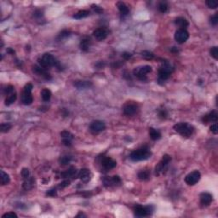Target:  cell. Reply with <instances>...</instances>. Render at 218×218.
I'll return each mask as SVG.
<instances>
[{"instance_id":"1","label":"cell","mask_w":218,"mask_h":218,"mask_svg":"<svg viewBox=\"0 0 218 218\" xmlns=\"http://www.w3.org/2000/svg\"><path fill=\"white\" fill-rule=\"evenodd\" d=\"M38 62H39V66L44 69H47L51 67H55L58 69H61V64L59 61L50 53L44 54L41 58L38 60Z\"/></svg>"},{"instance_id":"2","label":"cell","mask_w":218,"mask_h":218,"mask_svg":"<svg viewBox=\"0 0 218 218\" xmlns=\"http://www.w3.org/2000/svg\"><path fill=\"white\" fill-rule=\"evenodd\" d=\"M152 156V153L147 147H142L138 148L136 150H134L130 155V158L132 161L138 162L142 160H147L150 159Z\"/></svg>"},{"instance_id":"3","label":"cell","mask_w":218,"mask_h":218,"mask_svg":"<svg viewBox=\"0 0 218 218\" xmlns=\"http://www.w3.org/2000/svg\"><path fill=\"white\" fill-rule=\"evenodd\" d=\"M173 67L168 61L163 62L162 66L159 69V75H158V82L159 83H164L171 76V72H173Z\"/></svg>"},{"instance_id":"4","label":"cell","mask_w":218,"mask_h":218,"mask_svg":"<svg viewBox=\"0 0 218 218\" xmlns=\"http://www.w3.org/2000/svg\"><path fill=\"white\" fill-rule=\"evenodd\" d=\"M174 130L183 137H189L193 135L194 131V127L187 122H181L176 124L174 125Z\"/></svg>"},{"instance_id":"5","label":"cell","mask_w":218,"mask_h":218,"mask_svg":"<svg viewBox=\"0 0 218 218\" xmlns=\"http://www.w3.org/2000/svg\"><path fill=\"white\" fill-rule=\"evenodd\" d=\"M171 161V157L170 155L165 154L163 156L162 159L159 161V163L155 167V175L159 176V175L164 174L166 171L169 164Z\"/></svg>"},{"instance_id":"6","label":"cell","mask_w":218,"mask_h":218,"mask_svg":"<svg viewBox=\"0 0 218 218\" xmlns=\"http://www.w3.org/2000/svg\"><path fill=\"white\" fill-rule=\"evenodd\" d=\"M32 89H33V86L32 83H30L26 84L24 87L23 93L21 95V102L26 106L31 105L33 102V97L32 95Z\"/></svg>"},{"instance_id":"7","label":"cell","mask_w":218,"mask_h":218,"mask_svg":"<svg viewBox=\"0 0 218 218\" xmlns=\"http://www.w3.org/2000/svg\"><path fill=\"white\" fill-rule=\"evenodd\" d=\"M153 210H154V207L153 205L142 206L138 205L134 209V214H135V216H137V217H145L153 214Z\"/></svg>"},{"instance_id":"8","label":"cell","mask_w":218,"mask_h":218,"mask_svg":"<svg viewBox=\"0 0 218 218\" xmlns=\"http://www.w3.org/2000/svg\"><path fill=\"white\" fill-rule=\"evenodd\" d=\"M152 67L146 65V66H142V67H138L135 68L133 71L134 75L142 81H145L147 80V74L152 72Z\"/></svg>"},{"instance_id":"9","label":"cell","mask_w":218,"mask_h":218,"mask_svg":"<svg viewBox=\"0 0 218 218\" xmlns=\"http://www.w3.org/2000/svg\"><path fill=\"white\" fill-rule=\"evenodd\" d=\"M139 110V107L137 106V104L134 103L132 102H129L126 104H124L123 107V113L124 114L131 117L134 116L135 114L137 113V112Z\"/></svg>"},{"instance_id":"10","label":"cell","mask_w":218,"mask_h":218,"mask_svg":"<svg viewBox=\"0 0 218 218\" xmlns=\"http://www.w3.org/2000/svg\"><path fill=\"white\" fill-rule=\"evenodd\" d=\"M201 175L198 171H194L187 174L185 177V183L188 186H194L200 180Z\"/></svg>"},{"instance_id":"11","label":"cell","mask_w":218,"mask_h":218,"mask_svg":"<svg viewBox=\"0 0 218 218\" xmlns=\"http://www.w3.org/2000/svg\"><path fill=\"white\" fill-rule=\"evenodd\" d=\"M175 40L178 44H183L189 38V33L186 29H178L175 32Z\"/></svg>"},{"instance_id":"12","label":"cell","mask_w":218,"mask_h":218,"mask_svg":"<svg viewBox=\"0 0 218 218\" xmlns=\"http://www.w3.org/2000/svg\"><path fill=\"white\" fill-rule=\"evenodd\" d=\"M105 129H106V124L103 121H101V120H95L90 125L91 131L95 133V134L103 131Z\"/></svg>"},{"instance_id":"13","label":"cell","mask_w":218,"mask_h":218,"mask_svg":"<svg viewBox=\"0 0 218 218\" xmlns=\"http://www.w3.org/2000/svg\"><path fill=\"white\" fill-rule=\"evenodd\" d=\"M104 185L106 187L117 186L121 183V179L119 176H105L102 179Z\"/></svg>"},{"instance_id":"14","label":"cell","mask_w":218,"mask_h":218,"mask_svg":"<svg viewBox=\"0 0 218 218\" xmlns=\"http://www.w3.org/2000/svg\"><path fill=\"white\" fill-rule=\"evenodd\" d=\"M93 35H94L96 40L102 41V40L107 39V35H108V32H107V30L105 28H97V29H95V31H94Z\"/></svg>"},{"instance_id":"15","label":"cell","mask_w":218,"mask_h":218,"mask_svg":"<svg viewBox=\"0 0 218 218\" xmlns=\"http://www.w3.org/2000/svg\"><path fill=\"white\" fill-rule=\"evenodd\" d=\"M101 163H102V165L103 166L104 169H106L107 171L113 169L117 165V162L115 161L114 159L110 158V157H105V158H103V159H102Z\"/></svg>"},{"instance_id":"16","label":"cell","mask_w":218,"mask_h":218,"mask_svg":"<svg viewBox=\"0 0 218 218\" xmlns=\"http://www.w3.org/2000/svg\"><path fill=\"white\" fill-rule=\"evenodd\" d=\"M78 177H79L83 183H87L91 180V172L90 170H88V169H82V170H80L79 172Z\"/></svg>"},{"instance_id":"17","label":"cell","mask_w":218,"mask_h":218,"mask_svg":"<svg viewBox=\"0 0 218 218\" xmlns=\"http://www.w3.org/2000/svg\"><path fill=\"white\" fill-rule=\"evenodd\" d=\"M32 72H35L36 74H38V75L44 77L45 79L50 80L51 79L50 74L48 72L47 70L44 69V68H41L40 66H38V65H34V66L32 67Z\"/></svg>"},{"instance_id":"18","label":"cell","mask_w":218,"mask_h":218,"mask_svg":"<svg viewBox=\"0 0 218 218\" xmlns=\"http://www.w3.org/2000/svg\"><path fill=\"white\" fill-rule=\"evenodd\" d=\"M61 136L62 138V143L67 147L72 146V141L73 139V135L71 134L69 131H64L61 132Z\"/></svg>"},{"instance_id":"19","label":"cell","mask_w":218,"mask_h":218,"mask_svg":"<svg viewBox=\"0 0 218 218\" xmlns=\"http://www.w3.org/2000/svg\"><path fill=\"white\" fill-rule=\"evenodd\" d=\"M200 204L202 205L203 206H208L210 205V203L212 202L213 200V196L209 194V193H202L200 194Z\"/></svg>"},{"instance_id":"20","label":"cell","mask_w":218,"mask_h":218,"mask_svg":"<svg viewBox=\"0 0 218 218\" xmlns=\"http://www.w3.org/2000/svg\"><path fill=\"white\" fill-rule=\"evenodd\" d=\"M218 120V114L216 111L210 112V113L205 115L202 118V121L204 124H208L210 122H216Z\"/></svg>"},{"instance_id":"21","label":"cell","mask_w":218,"mask_h":218,"mask_svg":"<svg viewBox=\"0 0 218 218\" xmlns=\"http://www.w3.org/2000/svg\"><path fill=\"white\" fill-rule=\"evenodd\" d=\"M78 174H79V172L77 171L76 168H74V167H71V168L68 169V171L62 172V173L61 174V176L62 178H68V177H72V178H74V176H78Z\"/></svg>"},{"instance_id":"22","label":"cell","mask_w":218,"mask_h":218,"mask_svg":"<svg viewBox=\"0 0 218 218\" xmlns=\"http://www.w3.org/2000/svg\"><path fill=\"white\" fill-rule=\"evenodd\" d=\"M73 84L79 90H85V89H89V88H91L92 86L91 82H90V81H82V80L75 81Z\"/></svg>"},{"instance_id":"23","label":"cell","mask_w":218,"mask_h":218,"mask_svg":"<svg viewBox=\"0 0 218 218\" xmlns=\"http://www.w3.org/2000/svg\"><path fill=\"white\" fill-rule=\"evenodd\" d=\"M34 183H35V180L32 176H29L28 178L24 179V183L23 185H22V187L26 191L31 190L32 187H34Z\"/></svg>"},{"instance_id":"24","label":"cell","mask_w":218,"mask_h":218,"mask_svg":"<svg viewBox=\"0 0 218 218\" xmlns=\"http://www.w3.org/2000/svg\"><path fill=\"white\" fill-rule=\"evenodd\" d=\"M175 24L179 27V29H186L188 27V21L184 17H177L175 20Z\"/></svg>"},{"instance_id":"25","label":"cell","mask_w":218,"mask_h":218,"mask_svg":"<svg viewBox=\"0 0 218 218\" xmlns=\"http://www.w3.org/2000/svg\"><path fill=\"white\" fill-rule=\"evenodd\" d=\"M91 44V39L89 38H83V39L81 40V42H80L79 47L83 51L86 52L90 50Z\"/></svg>"},{"instance_id":"26","label":"cell","mask_w":218,"mask_h":218,"mask_svg":"<svg viewBox=\"0 0 218 218\" xmlns=\"http://www.w3.org/2000/svg\"><path fill=\"white\" fill-rule=\"evenodd\" d=\"M149 136L153 141H157L161 138V133L154 128H149Z\"/></svg>"},{"instance_id":"27","label":"cell","mask_w":218,"mask_h":218,"mask_svg":"<svg viewBox=\"0 0 218 218\" xmlns=\"http://www.w3.org/2000/svg\"><path fill=\"white\" fill-rule=\"evenodd\" d=\"M117 6H118V9H119V10L122 15H124V16H125V15H128V14H129V11H130V10H129V7H128L124 3H123V2H119V3L117 4Z\"/></svg>"},{"instance_id":"28","label":"cell","mask_w":218,"mask_h":218,"mask_svg":"<svg viewBox=\"0 0 218 218\" xmlns=\"http://www.w3.org/2000/svg\"><path fill=\"white\" fill-rule=\"evenodd\" d=\"M138 178L141 181H147L150 178V171L148 170H142L138 173Z\"/></svg>"},{"instance_id":"29","label":"cell","mask_w":218,"mask_h":218,"mask_svg":"<svg viewBox=\"0 0 218 218\" xmlns=\"http://www.w3.org/2000/svg\"><path fill=\"white\" fill-rule=\"evenodd\" d=\"M16 98H17V95H16V92L13 93V94H10V95H7L6 99H5V101H4V102H5L4 104H5L6 106H10L11 104H13L15 102H16Z\"/></svg>"},{"instance_id":"30","label":"cell","mask_w":218,"mask_h":218,"mask_svg":"<svg viewBox=\"0 0 218 218\" xmlns=\"http://www.w3.org/2000/svg\"><path fill=\"white\" fill-rule=\"evenodd\" d=\"M0 175H1V184L4 186V185H7L10 182V177L7 173H5L4 171H1L0 172Z\"/></svg>"},{"instance_id":"31","label":"cell","mask_w":218,"mask_h":218,"mask_svg":"<svg viewBox=\"0 0 218 218\" xmlns=\"http://www.w3.org/2000/svg\"><path fill=\"white\" fill-rule=\"evenodd\" d=\"M51 91L49 89H44L41 91V96H42V99L44 100V102H49L51 98Z\"/></svg>"},{"instance_id":"32","label":"cell","mask_w":218,"mask_h":218,"mask_svg":"<svg viewBox=\"0 0 218 218\" xmlns=\"http://www.w3.org/2000/svg\"><path fill=\"white\" fill-rule=\"evenodd\" d=\"M89 15H90V12L88 11V10L83 9V10H79V12H77L75 15L73 16V18L80 20V19H83V18H85V17L89 16Z\"/></svg>"},{"instance_id":"33","label":"cell","mask_w":218,"mask_h":218,"mask_svg":"<svg viewBox=\"0 0 218 218\" xmlns=\"http://www.w3.org/2000/svg\"><path fill=\"white\" fill-rule=\"evenodd\" d=\"M72 160V157L69 155H63L59 159V162L61 165H67L68 164H70Z\"/></svg>"},{"instance_id":"34","label":"cell","mask_w":218,"mask_h":218,"mask_svg":"<svg viewBox=\"0 0 218 218\" xmlns=\"http://www.w3.org/2000/svg\"><path fill=\"white\" fill-rule=\"evenodd\" d=\"M168 9H169V5H168V4H167L165 1H161V2H159V10L161 13H166L167 11H168Z\"/></svg>"},{"instance_id":"35","label":"cell","mask_w":218,"mask_h":218,"mask_svg":"<svg viewBox=\"0 0 218 218\" xmlns=\"http://www.w3.org/2000/svg\"><path fill=\"white\" fill-rule=\"evenodd\" d=\"M141 55H142V56L144 59L146 60H152L154 58L153 53L149 51V50H143V51H142V53H141Z\"/></svg>"},{"instance_id":"36","label":"cell","mask_w":218,"mask_h":218,"mask_svg":"<svg viewBox=\"0 0 218 218\" xmlns=\"http://www.w3.org/2000/svg\"><path fill=\"white\" fill-rule=\"evenodd\" d=\"M11 127L12 125L9 123H3L1 124V125H0V131L3 133H6L11 129Z\"/></svg>"},{"instance_id":"37","label":"cell","mask_w":218,"mask_h":218,"mask_svg":"<svg viewBox=\"0 0 218 218\" xmlns=\"http://www.w3.org/2000/svg\"><path fill=\"white\" fill-rule=\"evenodd\" d=\"M205 4L210 9H216L218 6V3L215 0H207Z\"/></svg>"},{"instance_id":"38","label":"cell","mask_w":218,"mask_h":218,"mask_svg":"<svg viewBox=\"0 0 218 218\" xmlns=\"http://www.w3.org/2000/svg\"><path fill=\"white\" fill-rule=\"evenodd\" d=\"M210 56H212L214 59L216 60L218 59V49L216 46H214V47L211 48L210 50Z\"/></svg>"},{"instance_id":"39","label":"cell","mask_w":218,"mask_h":218,"mask_svg":"<svg viewBox=\"0 0 218 218\" xmlns=\"http://www.w3.org/2000/svg\"><path fill=\"white\" fill-rule=\"evenodd\" d=\"M167 116H168V113H167L166 109H164V108H161V109H159V117L160 118V119H166Z\"/></svg>"},{"instance_id":"40","label":"cell","mask_w":218,"mask_h":218,"mask_svg":"<svg viewBox=\"0 0 218 218\" xmlns=\"http://www.w3.org/2000/svg\"><path fill=\"white\" fill-rule=\"evenodd\" d=\"M210 24H211V25H213V26L217 25V23H218V13H216L214 16H212L211 17H210Z\"/></svg>"},{"instance_id":"41","label":"cell","mask_w":218,"mask_h":218,"mask_svg":"<svg viewBox=\"0 0 218 218\" xmlns=\"http://www.w3.org/2000/svg\"><path fill=\"white\" fill-rule=\"evenodd\" d=\"M15 92H16V91H15V87L12 86V85H8V86L6 87V89H5L4 93H5V95H10V94L15 93Z\"/></svg>"},{"instance_id":"42","label":"cell","mask_w":218,"mask_h":218,"mask_svg":"<svg viewBox=\"0 0 218 218\" xmlns=\"http://www.w3.org/2000/svg\"><path fill=\"white\" fill-rule=\"evenodd\" d=\"M21 176L23 177V179L29 177L30 176V171H29V170L27 169V168H23L22 171H21Z\"/></svg>"},{"instance_id":"43","label":"cell","mask_w":218,"mask_h":218,"mask_svg":"<svg viewBox=\"0 0 218 218\" xmlns=\"http://www.w3.org/2000/svg\"><path fill=\"white\" fill-rule=\"evenodd\" d=\"M210 131L213 133V134H215V135H216L218 133V126H217V124L216 123L214 124H212L211 126H210Z\"/></svg>"},{"instance_id":"44","label":"cell","mask_w":218,"mask_h":218,"mask_svg":"<svg viewBox=\"0 0 218 218\" xmlns=\"http://www.w3.org/2000/svg\"><path fill=\"white\" fill-rule=\"evenodd\" d=\"M68 36H70V32L68 30H64L60 33V39H64V38H68Z\"/></svg>"},{"instance_id":"45","label":"cell","mask_w":218,"mask_h":218,"mask_svg":"<svg viewBox=\"0 0 218 218\" xmlns=\"http://www.w3.org/2000/svg\"><path fill=\"white\" fill-rule=\"evenodd\" d=\"M70 183H71V182H70L69 180H65L64 182L60 183L59 188H64V187H68L70 185Z\"/></svg>"},{"instance_id":"46","label":"cell","mask_w":218,"mask_h":218,"mask_svg":"<svg viewBox=\"0 0 218 218\" xmlns=\"http://www.w3.org/2000/svg\"><path fill=\"white\" fill-rule=\"evenodd\" d=\"M46 194L48 195V196H50V197H55V196H56L57 195V192H56V189H55V188H53V189H50V190H49L46 193Z\"/></svg>"},{"instance_id":"47","label":"cell","mask_w":218,"mask_h":218,"mask_svg":"<svg viewBox=\"0 0 218 218\" xmlns=\"http://www.w3.org/2000/svg\"><path fill=\"white\" fill-rule=\"evenodd\" d=\"M2 217H17V215L15 212H8V213H5L2 216Z\"/></svg>"},{"instance_id":"48","label":"cell","mask_w":218,"mask_h":218,"mask_svg":"<svg viewBox=\"0 0 218 218\" xmlns=\"http://www.w3.org/2000/svg\"><path fill=\"white\" fill-rule=\"evenodd\" d=\"M43 16H44L43 11H42V10H40V9H37V10L34 12V16H35V17L40 18V17H42Z\"/></svg>"},{"instance_id":"49","label":"cell","mask_w":218,"mask_h":218,"mask_svg":"<svg viewBox=\"0 0 218 218\" xmlns=\"http://www.w3.org/2000/svg\"><path fill=\"white\" fill-rule=\"evenodd\" d=\"M92 8L94 9V10H95L96 13H98V14H100V13H102V12L103 11V10L100 8L99 6H97V5H92Z\"/></svg>"},{"instance_id":"50","label":"cell","mask_w":218,"mask_h":218,"mask_svg":"<svg viewBox=\"0 0 218 218\" xmlns=\"http://www.w3.org/2000/svg\"><path fill=\"white\" fill-rule=\"evenodd\" d=\"M122 56H123L124 59L129 60L130 58H131V56H132V55H131V53H127V52H124V53H123V55H122Z\"/></svg>"},{"instance_id":"51","label":"cell","mask_w":218,"mask_h":218,"mask_svg":"<svg viewBox=\"0 0 218 218\" xmlns=\"http://www.w3.org/2000/svg\"><path fill=\"white\" fill-rule=\"evenodd\" d=\"M7 51H8L9 53H10V54H15V51H14L12 49H10V48H9L8 50H7Z\"/></svg>"},{"instance_id":"52","label":"cell","mask_w":218,"mask_h":218,"mask_svg":"<svg viewBox=\"0 0 218 218\" xmlns=\"http://www.w3.org/2000/svg\"><path fill=\"white\" fill-rule=\"evenodd\" d=\"M78 216V217H79V216H85V215H83V214H81V213H80V214H79V215H78V216Z\"/></svg>"}]
</instances>
